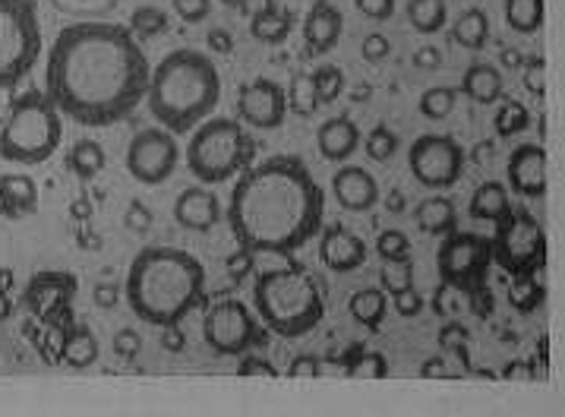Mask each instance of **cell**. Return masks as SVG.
Instances as JSON below:
<instances>
[{"mask_svg": "<svg viewBox=\"0 0 565 417\" xmlns=\"http://www.w3.org/2000/svg\"><path fill=\"white\" fill-rule=\"evenodd\" d=\"M152 64L120 23L64 25L47 51L45 95L79 127H111L146 101Z\"/></svg>", "mask_w": 565, "mask_h": 417, "instance_id": "cell-1", "label": "cell"}, {"mask_svg": "<svg viewBox=\"0 0 565 417\" xmlns=\"http://www.w3.org/2000/svg\"><path fill=\"white\" fill-rule=\"evenodd\" d=\"M326 215V193L297 156H275L249 164L231 190L227 225L234 240L253 254L291 256L317 237Z\"/></svg>", "mask_w": 565, "mask_h": 417, "instance_id": "cell-2", "label": "cell"}, {"mask_svg": "<svg viewBox=\"0 0 565 417\" xmlns=\"http://www.w3.org/2000/svg\"><path fill=\"white\" fill-rule=\"evenodd\" d=\"M124 295L142 323L181 325L205 303L203 263L178 247H146L130 263Z\"/></svg>", "mask_w": 565, "mask_h": 417, "instance_id": "cell-3", "label": "cell"}, {"mask_svg": "<svg viewBox=\"0 0 565 417\" xmlns=\"http://www.w3.org/2000/svg\"><path fill=\"white\" fill-rule=\"evenodd\" d=\"M222 101V76L212 57L196 47H181L164 54L146 89V105L159 127L174 137L193 133Z\"/></svg>", "mask_w": 565, "mask_h": 417, "instance_id": "cell-4", "label": "cell"}, {"mask_svg": "<svg viewBox=\"0 0 565 417\" xmlns=\"http://www.w3.org/2000/svg\"><path fill=\"white\" fill-rule=\"evenodd\" d=\"M253 303L263 325L281 339H300L313 332L326 317L322 288L300 266L263 272L253 288Z\"/></svg>", "mask_w": 565, "mask_h": 417, "instance_id": "cell-5", "label": "cell"}, {"mask_svg": "<svg viewBox=\"0 0 565 417\" xmlns=\"http://www.w3.org/2000/svg\"><path fill=\"white\" fill-rule=\"evenodd\" d=\"M64 139V115L42 89H29L10 101L0 124V159L13 164L47 162Z\"/></svg>", "mask_w": 565, "mask_h": 417, "instance_id": "cell-6", "label": "cell"}, {"mask_svg": "<svg viewBox=\"0 0 565 417\" xmlns=\"http://www.w3.org/2000/svg\"><path fill=\"white\" fill-rule=\"evenodd\" d=\"M256 159V146L247 127L234 117H205L186 142V168L203 186L225 184L247 171Z\"/></svg>", "mask_w": 565, "mask_h": 417, "instance_id": "cell-7", "label": "cell"}, {"mask_svg": "<svg viewBox=\"0 0 565 417\" xmlns=\"http://www.w3.org/2000/svg\"><path fill=\"white\" fill-rule=\"evenodd\" d=\"M42 57L35 0H0V89L20 86Z\"/></svg>", "mask_w": 565, "mask_h": 417, "instance_id": "cell-8", "label": "cell"}, {"mask_svg": "<svg viewBox=\"0 0 565 417\" xmlns=\"http://www.w3.org/2000/svg\"><path fill=\"white\" fill-rule=\"evenodd\" d=\"M490 244L493 263H499L509 276L541 272L546 263V234L527 209H509L497 222V234L490 237Z\"/></svg>", "mask_w": 565, "mask_h": 417, "instance_id": "cell-9", "label": "cell"}, {"mask_svg": "<svg viewBox=\"0 0 565 417\" xmlns=\"http://www.w3.org/2000/svg\"><path fill=\"white\" fill-rule=\"evenodd\" d=\"M490 263H493V244H490V237L475 232L446 234V240L439 244V254H436V269H439L443 285L465 291L468 301L475 303H480Z\"/></svg>", "mask_w": 565, "mask_h": 417, "instance_id": "cell-10", "label": "cell"}, {"mask_svg": "<svg viewBox=\"0 0 565 417\" xmlns=\"http://www.w3.org/2000/svg\"><path fill=\"white\" fill-rule=\"evenodd\" d=\"M411 178L427 190H449L465 174V149L449 133H424L407 149Z\"/></svg>", "mask_w": 565, "mask_h": 417, "instance_id": "cell-11", "label": "cell"}, {"mask_svg": "<svg viewBox=\"0 0 565 417\" xmlns=\"http://www.w3.org/2000/svg\"><path fill=\"white\" fill-rule=\"evenodd\" d=\"M203 339L215 354L241 357L256 345H263V329H259L247 303L227 298V301L212 303L205 310Z\"/></svg>", "mask_w": 565, "mask_h": 417, "instance_id": "cell-12", "label": "cell"}, {"mask_svg": "<svg viewBox=\"0 0 565 417\" xmlns=\"http://www.w3.org/2000/svg\"><path fill=\"white\" fill-rule=\"evenodd\" d=\"M124 164L130 171V178L146 186H161L168 184L181 164V146L178 137L164 127H146L139 130L130 146H127V156Z\"/></svg>", "mask_w": 565, "mask_h": 417, "instance_id": "cell-13", "label": "cell"}, {"mask_svg": "<svg viewBox=\"0 0 565 417\" xmlns=\"http://www.w3.org/2000/svg\"><path fill=\"white\" fill-rule=\"evenodd\" d=\"M237 111L247 127L256 130H278L288 117V95L275 79H253L237 95Z\"/></svg>", "mask_w": 565, "mask_h": 417, "instance_id": "cell-14", "label": "cell"}, {"mask_svg": "<svg viewBox=\"0 0 565 417\" xmlns=\"http://www.w3.org/2000/svg\"><path fill=\"white\" fill-rule=\"evenodd\" d=\"M509 190L521 196V200H541L546 193V152L543 146L524 142L512 156H509Z\"/></svg>", "mask_w": 565, "mask_h": 417, "instance_id": "cell-15", "label": "cell"}, {"mask_svg": "<svg viewBox=\"0 0 565 417\" xmlns=\"http://www.w3.org/2000/svg\"><path fill=\"white\" fill-rule=\"evenodd\" d=\"M319 259H322L326 269H332L339 276H348V272L361 269L363 263H366V244L351 228L332 225L319 237Z\"/></svg>", "mask_w": 565, "mask_h": 417, "instance_id": "cell-16", "label": "cell"}, {"mask_svg": "<svg viewBox=\"0 0 565 417\" xmlns=\"http://www.w3.org/2000/svg\"><path fill=\"white\" fill-rule=\"evenodd\" d=\"M174 218L186 232H212L222 222V200L205 186H186L174 200Z\"/></svg>", "mask_w": 565, "mask_h": 417, "instance_id": "cell-17", "label": "cell"}, {"mask_svg": "<svg viewBox=\"0 0 565 417\" xmlns=\"http://www.w3.org/2000/svg\"><path fill=\"white\" fill-rule=\"evenodd\" d=\"M332 196L348 212H370L380 203V184H376V178L366 168L344 164L339 174L332 178Z\"/></svg>", "mask_w": 565, "mask_h": 417, "instance_id": "cell-18", "label": "cell"}, {"mask_svg": "<svg viewBox=\"0 0 565 417\" xmlns=\"http://www.w3.org/2000/svg\"><path fill=\"white\" fill-rule=\"evenodd\" d=\"M344 17L332 0H313L307 20H303V42L310 54H329L341 42Z\"/></svg>", "mask_w": 565, "mask_h": 417, "instance_id": "cell-19", "label": "cell"}, {"mask_svg": "<svg viewBox=\"0 0 565 417\" xmlns=\"http://www.w3.org/2000/svg\"><path fill=\"white\" fill-rule=\"evenodd\" d=\"M39 212V184L29 174H3L0 178V215L20 222Z\"/></svg>", "mask_w": 565, "mask_h": 417, "instance_id": "cell-20", "label": "cell"}, {"mask_svg": "<svg viewBox=\"0 0 565 417\" xmlns=\"http://www.w3.org/2000/svg\"><path fill=\"white\" fill-rule=\"evenodd\" d=\"M361 142L363 137H361V130H358V124L344 115L326 120L317 133V146L326 162H348V159L358 152V146H361Z\"/></svg>", "mask_w": 565, "mask_h": 417, "instance_id": "cell-21", "label": "cell"}, {"mask_svg": "<svg viewBox=\"0 0 565 417\" xmlns=\"http://www.w3.org/2000/svg\"><path fill=\"white\" fill-rule=\"evenodd\" d=\"M291 25H295V13L285 10L278 0H266L249 20V35L263 45H281V42H288Z\"/></svg>", "mask_w": 565, "mask_h": 417, "instance_id": "cell-22", "label": "cell"}, {"mask_svg": "<svg viewBox=\"0 0 565 417\" xmlns=\"http://www.w3.org/2000/svg\"><path fill=\"white\" fill-rule=\"evenodd\" d=\"M458 93L468 95L477 105H493L505 93V76L493 64H471V67L465 70V76H461Z\"/></svg>", "mask_w": 565, "mask_h": 417, "instance_id": "cell-23", "label": "cell"}, {"mask_svg": "<svg viewBox=\"0 0 565 417\" xmlns=\"http://www.w3.org/2000/svg\"><path fill=\"white\" fill-rule=\"evenodd\" d=\"M414 222L424 234L446 237V234L458 232V209L449 196H427L414 209Z\"/></svg>", "mask_w": 565, "mask_h": 417, "instance_id": "cell-24", "label": "cell"}, {"mask_svg": "<svg viewBox=\"0 0 565 417\" xmlns=\"http://www.w3.org/2000/svg\"><path fill=\"white\" fill-rule=\"evenodd\" d=\"M73 276L67 272H39L35 281L29 285V291H25V303H32V310H39V313H45L47 307H57V303H64L73 295Z\"/></svg>", "mask_w": 565, "mask_h": 417, "instance_id": "cell-25", "label": "cell"}, {"mask_svg": "<svg viewBox=\"0 0 565 417\" xmlns=\"http://www.w3.org/2000/svg\"><path fill=\"white\" fill-rule=\"evenodd\" d=\"M509 209H512L509 186L502 181H487V184L477 186L475 196H471V218H477V222H493L497 225Z\"/></svg>", "mask_w": 565, "mask_h": 417, "instance_id": "cell-26", "label": "cell"}, {"mask_svg": "<svg viewBox=\"0 0 565 417\" xmlns=\"http://www.w3.org/2000/svg\"><path fill=\"white\" fill-rule=\"evenodd\" d=\"M348 310H351V317H354L358 323L376 332V329L383 325L385 313H388V295H385L383 288H363L358 295H351Z\"/></svg>", "mask_w": 565, "mask_h": 417, "instance_id": "cell-27", "label": "cell"}, {"mask_svg": "<svg viewBox=\"0 0 565 417\" xmlns=\"http://www.w3.org/2000/svg\"><path fill=\"white\" fill-rule=\"evenodd\" d=\"M452 39L461 47H468V51H480V47L490 42V17H487L480 7L465 10V13L455 20Z\"/></svg>", "mask_w": 565, "mask_h": 417, "instance_id": "cell-28", "label": "cell"}, {"mask_svg": "<svg viewBox=\"0 0 565 417\" xmlns=\"http://www.w3.org/2000/svg\"><path fill=\"white\" fill-rule=\"evenodd\" d=\"M105 162H108V156H105V149L95 139H79V142H73V149L67 152V168L76 178H83V181L98 178Z\"/></svg>", "mask_w": 565, "mask_h": 417, "instance_id": "cell-29", "label": "cell"}, {"mask_svg": "<svg viewBox=\"0 0 565 417\" xmlns=\"http://www.w3.org/2000/svg\"><path fill=\"white\" fill-rule=\"evenodd\" d=\"M502 13H505V23L512 32L534 35V32H541L546 10H543V0H505Z\"/></svg>", "mask_w": 565, "mask_h": 417, "instance_id": "cell-30", "label": "cell"}, {"mask_svg": "<svg viewBox=\"0 0 565 417\" xmlns=\"http://www.w3.org/2000/svg\"><path fill=\"white\" fill-rule=\"evenodd\" d=\"M407 20L420 35H436L449 20V7L446 0H407Z\"/></svg>", "mask_w": 565, "mask_h": 417, "instance_id": "cell-31", "label": "cell"}, {"mask_svg": "<svg viewBox=\"0 0 565 417\" xmlns=\"http://www.w3.org/2000/svg\"><path fill=\"white\" fill-rule=\"evenodd\" d=\"M344 376H358V379H385L388 364L383 354H363V345H354L341 357Z\"/></svg>", "mask_w": 565, "mask_h": 417, "instance_id": "cell-32", "label": "cell"}, {"mask_svg": "<svg viewBox=\"0 0 565 417\" xmlns=\"http://www.w3.org/2000/svg\"><path fill=\"white\" fill-rule=\"evenodd\" d=\"M95 357H98V342H95V335H92L86 325H79V329H73L67 335V342H64V361H67L70 367H89L95 364Z\"/></svg>", "mask_w": 565, "mask_h": 417, "instance_id": "cell-33", "label": "cell"}, {"mask_svg": "<svg viewBox=\"0 0 565 417\" xmlns=\"http://www.w3.org/2000/svg\"><path fill=\"white\" fill-rule=\"evenodd\" d=\"M288 108L300 117L317 115L319 108V95L317 83H313V73H295L291 86H288Z\"/></svg>", "mask_w": 565, "mask_h": 417, "instance_id": "cell-34", "label": "cell"}, {"mask_svg": "<svg viewBox=\"0 0 565 417\" xmlns=\"http://www.w3.org/2000/svg\"><path fill=\"white\" fill-rule=\"evenodd\" d=\"M127 29L134 32L136 42H149V39L168 32V13L159 10V7H136Z\"/></svg>", "mask_w": 565, "mask_h": 417, "instance_id": "cell-35", "label": "cell"}, {"mask_svg": "<svg viewBox=\"0 0 565 417\" xmlns=\"http://www.w3.org/2000/svg\"><path fill=\"white\" fill-rule=\"evenodd\" d=\"M458 105V89L452 86H433L420 95V115L427 120H446Z\"/></svg>", "mask_w": 565, "mask_h": 417, "instance_id": "cell-36", "label": "cell"}, {"mask_svg": "<svg viewBox=\"0 0 565 417\" xmlns=\"http://www.w3.org/2000/svg\"><path fill=\"white\" fill-rule=\"evenodd\" d=\"M51 7L73 20H102L105 13L120 7V0H51Z\"/></svg>", "mask_w": 565, "mask_h": 417, "instance_id": "cell-37", "label": "cell"}, {"mask_svg": "<svg viewBox=\"0 0 565 417\" xmlns=\"http://www.w3.org/2000/svg\"><path fill=\"white\" fill-rule=\"evenodd\" d=\"M541 272H527V276H512L509 281V298L512 303L519 307V310H534V307H541L543 301V281Z\"/></svg>", "mask_w": 565, "mask_h": 417, "instance_id": "cell-38", "label": "cell"}, {"mask_svg": "<svg viewBox=\"0 0 565 417\" xmlns=\"http://www.w3.org/2000/svg\"><path fill=\"white\" fill-rule=\"evenodd\" d=\"M380 281H383L385 295H398L405 288H414V263L411 259H383Z\"/></svg>", "mask_w": 565, "mask_h": 417, "instance_id": "cell-39", "label": "cell"}, {"mask_svg": "<svg viewBox=\"0 0 565 417\" xmlns=\"http://www.w3.org/2000/svg\"><path fill=\"white\" fill-rule=\"evenodd\" d=\"M527 127H531V111L521 101H515V98H505L502 108L497 111L499 137H515V133L527 130Z\"/></svg>", "mask_w": 565, "mask_h": 417, "instance_id": "cell-40", "label": "cell"}, {"mask_svg": "<svg viewBox=\"0 0 565 417\" xmlns=\"http://www.w3.org/2000/svg\"><path fill=\"white\" fill-rule=\"evenodd\" d=\"M313 83H317L319 105H332L344 93V70L326 64V67L313 70Z\"/></svg>", "mask_w": 565, "mask_h": 417, "instance_id": "cell-41", "label": "cell"}, {"mask_svg": "<svg viewBox=\"0 0 565 417\" xmlns=\"http://www.w3.org/2000/svg\"><path fill=\"white\" fill-rule=\"evenodd\" d=\"M363 146H366V156H370L373 162H388V159L398 152V137H395L388 127L380 124V127H373V133L366 137Z\"/></svg>", "mask_w": 565, "mask_h": 417, "instance_id": "cell-42", "label": "cell"}, {"mask_svg": "<svg viewBox=\"0 0 565 417\" xmlns=\"http://www.w3.org/2000/svg\"><path fill=\"white\" fill-rule=\"evenodd\" d=\"M376 254L380 259H411V240L405 232L388 228L376 237Z\"/></svg>", "mask_w": 565, "mask_h": 417, "instance_id": "cell-43", "label": "cell"}, {"mask_svg": "<svg viewBox=\"0 0 565 417\" xmlns=\"http://www.w3.org/2000/svg\"><path fill=\"white\" fill-rule=\"evenodd\" d=\"M124 225L134 234H146L156 225V215H152V209L146 206L142 200H130V206L124 212Z\"/></svg>", "mask_w": 565, "mask_h": 417, "instance_id": "cell-44", "label": "cell"}, {"mask_svg": "<svg viewBox=\"0 0 565 417\" xmlns=\"http://www.w3.org/2000/svg\"><path fill=\"white\" fill-rule=\"evenodd\" d=\"M524 89L534 95V98H543L546 95V61L543 57H531L524 64Z\"/></svg>", "mask_w": 565, "mask_h": 417, "instance_id": "cell-45", "label": "cell"}, {"mask_svg": "<svg viewBox=\"0 0 565 417\" xmlns=\"http://www.w3.org/2000/svg\"><path fill=\"white\" fill-rule=\"evenodd\" d=\"M174 13L181 17L183 23L196 25L203 23L205 17L212 13V0H171Z\"/></svg>", "mask_w": 565, "mask_h": 417, "instance_id": "cell-46", "label": "cell"}, {"mask_svg": "<svg viewBox=\"0 0 565 417\" xmlns=\"http://www.w3.org/2000/svg\"><path fill=\"white\" fill-rule=\"evenodd\" d=\"M253 266H256V259H253V250H247V247H241L237 254H231L225 259V269L231 281H244V278L253 276Z\"/></svg>", "mask_w": 565, "mask_h": 417, "instance_id": "cell-47", "label": "cell"}, {"mask_svg": "<svg viewBox=\"0 0 565 417\" xmlns=\"http://www.w3.org/2000/svg\"><path fill=\"white\" fill-rule=\"evenodd\" d=\"M354 7L373 23H385L395 17V0H354Z\"/></svg>", "mask_w": 565, "mask_h": 417, "instance_id": "cell-48", "label": "cell"}, {"mask_svg": "<svg viewBox=\"0 0 565 417\" xmlns=\"http://www.w3.org/2000/svg\"><path fill=\"white\" fill-rule=\"evenodd\" d=\"M388 39H385L383 32H370L366 39H363L361 54L366 64H383L385 57H388Z\"/></svg>", "mask_w": 565, "mask_h": 417, "instance_id": "cell-49", "label": "cell"}, {"mask_svg": "<svg viewBox=\"0 0 565 417\" xmlns=\"http://www.w3.org/2000/svg\"><path fill=\"white\" fill-rule=\"evenodd\" d=\"M139 351H142L139 332L136 329H117V335H114V354H120L124 361H134Z\"/></svg>", "mask_w": 565, "mask_h": 417, "instance_id": "cell-50", "label": "cell"}, {"mask_svg": "<svg viewBox=\"0 0 565 417\" xmlns=\"http://www.w3.org/2000/svg\"><path fill=\"white\" fill-rule=\"evenodd\" d=\"M241 376H263V379H275L278 371L271 367L266 357H259V354H241V367H237Z\"/></svg>", "mask_w": 565, "mask_h": 417, "instance_id": "cell-51", "label": "cell"}, {"mask_svg": "<svg viewBox=\"0 0 565 417\" xmlns=\"http://www.w3.org/2000/svg\"><path fill=\"white\" fill-rule=\"evenodd\" d=\"M439 345L446 348V351H458L465 361H468V332L461 329V325L449 323L443 329V335H439Z\"/></svg>", "mask_w": 565, "mask_h": 417, "instance_id": "cell-52", "label": "cell"}, {"mask_svg": "<svg viewBox=\"0 0 565 417\" xmlns=\"http://www.w3.org/2000/svg\"><path fill=\"white\" fill-rule=\"evenodd\" d=\"M205 45H209V51H215V54H231L234 51V35H231V29H225V25H212L205 32Z\"/></svg>", "mask_w": 565, "mask_h": 417, "instance_id": "cell-53", "label": "cell"}, {"mask_svg": "<svg viewBox=\"0 0 565 417\" xmlns=\"http://www.w3.org/2000/svg\"><path fill=\"white\" fill-rule=\"evenodd\" d=\"M395 298V310L402 313V317H417L420 310H424V298L414 291V288H405V291H398V295H392Z\"/></svg>", "mask_w": 565, "mask_h": 417, "instance_id": "cell-54", "label": "cell"}, {"mask_svg": "<svg viewBox=\"0 0 565 417\" xmlns=\"http://www.w3.org/2000/svg\"><path fill=\"white\" fill-rule=\"evenodd\" d=\"M288 373L295 379H319V361L313 354H300V357H295V364H291Z\"/></svg>", "mask_w": 565, "mask_h": 417, "instance_id": "cell-55", "label": "cell"}, {"mask_svg": "<svg viewBox=\"0 0 565 417\" xmlns=\"http://www.w3.org/2000/svg\"><path fill=\"white\" fill-rule=\"evenodd\" d=\"M414 67L420 70H439L443 67V51L439 47H417L414 51Z\"/></svg>", "mask_w": 565, "mask_h": 417, "instance_id": "cell-56", "label": "cell"}, {"mask_svg": "<svg viewBox=\"0 0 565 417\" xmlns=\"http://www.w3.org/2000/svg\"><path fill=\"white\" fill-rule=\"evenodd\" d=\"M95 303H98L102 310H111L114 303H117V285H111V281L95 285Z\"/></svg>", "mask_w": 565, "mask_h": 417, "instance_id": "cell-57", "label": "cell"}, {"mask_svg": "<svg viewBox=\"0 0 565 417\" xmlns=\"http://www.w3.org/2000/svg\"><path fill=\"white\" fill-rule=\"evenodd\" d=\"M420 376H424V379H446V376H449L446 361H443V357H430V361L420 367Z\"/></svg>", "mask_w": 565, "mask_h": 417, "instance_id": "cell-58", "label": "cell"}, {"mask_svg": "<svg viewBox=\"0 0 565 417\" xmlns=\"http://www.w3.org/2000/svg\"><path fill=\"white\" fill-rule=\"evenodd\" d=\"M164 348L168 351H181L183 348V332L178 325H164Z\"/></svg>", "mask_w": 565, "mask_h": 417, "instance_id": "cell-59", "label": "cell"}, {"mask_svg": "<svg viewBox=\"0 0 565 417\" xmlns=\"http://www.w3.org/2000/svg\"><path fill=\"white\" fill-rule=\"evenodd\" d=\"M502 376H505V379H534V373H531L527 364H509V367L502 371Z\"/></svg>", "mask_w": 565, "mask_h": 417, "instance_id": "cell-60", "label": "cell"}, {"mask_svg": "<svg viewBox=\"0 0 565 417\" xmlns=\"http://www.w3.org/2000/svg\"><path fill=\"white\" fill-rule=\"evenodd\" d=\"M385 209H388V212H402V209H405V196H402L398 190H392V193H388V203H385Z\"/></svg>", "mask_w": 565, "mask_h": 417, "instance_id": "cell-61", "label": "cell"}, {"mask_svg": "<svg viewBox=\"0 0 565 417\" xmlns=\"http://www.w3.org/2000/svg\"><path fill=\"white\" fill-rule=\"evenodd\" d=\"M502 64H505V67H519L521 64L519 51H512V47H509V51H502Z\"/></svg>", "mask_w": 565, "mask_h": 417, "instance_id": "cell-62", "label": "cell"}, {"mask_svg": "<svg viewBox=\"0 0 565 417\" xmlns=\"http://www.w3.org/2000/svg\"><path fill=\"white\" fill-rule=\"evenodd\" d=\"M225 3H227V7H234V10H244L249 0H225Z\"/></svg>", "mask_w": 565, "mask_h": 417, "instance_id": "cell-63", "label": "cell"}, {"mask_svg": "<svg viewBox=\"0 0 565 417\" xmlns=\"http://www.w3.org/2000/svg\"><path fill=\"white\" fill-rule=\"evenodd\" d=\"M7 313H10V303H7V298H0V320H3Z\"/></svg>", "mask_w": 565, "mask_h": 417, "instance_id": "cell-64", "label": "cell"}]
</instances>
